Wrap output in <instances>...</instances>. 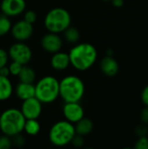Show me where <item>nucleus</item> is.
I'll return each mask as SVG.
<instances>
[{
	"label": "nucleus",
	"mask_w": 148,
	"mask_h": 149,
	"mask_svg": "<svg viewBox=\"0 0 148 149\" xmlns=\"http://www.w3.org/2000/svg\"><path fill=\"white\" fill-rule=\"evenodd\" d=\"M68 55L73 68L78 71H86L96 62L98 52L92 44L80 43L72 47Z\"/></svg>",
	"instance_id": "nucleus-1"
},
{
	"label": "nucleus",
	"mask_w": 148,
	"mask_h": 149,
	"mask_svg": "<svg viewBox=\"0 0 148 149\" xmlns=\"http://www.w3.org/2000/svg\"><path fill=\"white\" fill-rule=\"evenodd\" d=\"M85 90V84L78 76L68 75L59 81V97L65 102H79Z\"/></svg>",
	"instance_id": "nucleus-2"
},
{
	"label": "nucleus",
	"mask_w": 148,
	"mask_h": 149,
	"mask_svg": "<svg viewBox=\"0 0 148 149\" xmlns=\"http://www.w3.org/2000/svg\"><path fill=\"white\" fill-rule=\"evenodd\" d=\"M25 120L20 109L8 108L0 114V130L3 134L13 137L24 131Z\"/></svg>",
	"instance_id": "nucleus-3"
},
{
	"label": "nucleus",
	"mask_w": 148,
	"mask_h": 149,
	"mask_svg": "<svg viewBox=\"0 0 148 149\" xmlns=\"http://www.w3.org/2000/svg\"><path fill=\"white\" fill-rule=\"evenodd\" d=\"M35 97L42 104H50L59 97V81L53 76H44L35 85Z\"/></svg>",
	"instance_id": "nucleus-4"
},
{
	"label": "nucleus",
	"mask_w": 148,
	"mask_h": 149,
	"mask_svg": "<svg viewBox=\"0 0 148 149\" xmlns=\"http://www.w3.org/2000/svg\"><path fill=\"white\" fill-rule=\"evenodd\" d=\"M72 23L69 11L64 8H54L48 11L44 17V26L49 32L62 33Z\"/></svg>",
	"instance_id": "nucleus-5"
},
{
	"label": "nucleus",
	"mask_w": 148,
	"mask_h": 149,
	"mask_svg": "<svg viewBox=\"0 0 148 149\" xmlns=\"http://www.w3.org/2000/svg\"><path fill=\"white\" fill-rule=\"evenodd\" d=\"M76 134L74 125L68 120L57 121L51 127L49 132V140L56 147H65L72 142Z\"/></svg>",
	"instance_id": "nucleus-6"
},
{
	"label": "nucleus",
	"mask_w": 148,
	"mask_h": 149,
	"mask_svg": "<svg viewBox=\"0 0 148 149\" xmlns=\"http://www.w3.org/2000/svg\"><path fill=\"white\" fill-rule=\"evenodd\" d=\"M9 58L12 61H16L24 65H27L32 58L31 49L24 42L17 41L10 45L8 51Z\"/></svg>",
	"instance_id": "nucleus-7"
},
{
	"label": "nucleus",
	"mask_w": 148,
	"mask_h": 149,
	"mask_svg": "<svg viewBox=\"0 0 148 149\" xmlns=\"http://www.w3.org/2000/svg\"><path fill=\"white\" fill-rule=\"evenodd\" d=\"M10 33L14 39L20 42H24L31 38L33 34V24L26 22L24 19L19 20L12 24Z\"/></svg>",
	"instance_id": "nucleus-8"
},
{
	"label": "nucleus",
	"mask_w": 148,
	"mask_h": 149,
	"mask_svg": "<svg viewBox=\"0 0 148 149\" xmlns=\"http://www.w3.org/2000/svg\"><path fill=\"white\" fill-rule=\"evenodd\" d=\"M20 111L26 120L38 119L42 113V103L36 97L24 100L21 105Z\"/></svg>",
	"instance_id": "nucleus-9"
},
{
	"label": "nucleus",
	"mask_w": 148,
	"mask_h": 149,
	"mask_svg": "<svg viewBox=\"0 0 148 149\" xmlns=\"http://www.w3.org/2000/svg\"><path fill=\"white\" fill-rule=\"evenodd\" d=\"M63 113L66 120L75 124L83 117H85V111L79 102H65L63 107Z\"/></svg>",
	"instance_id": "nucleus-10"
},
{
	"label": "nucleus",
	"mask_w": 148,
	"mask_h": 149,
	"mask_svg": "<svg viewBox=\"0 0 148 149\" xmlns=\"http://www.w3.org/2000/svg\"><path fill=\"white\" fill-rule=\"evenodd\" d=\"M26 7L24 0H3L1 10L3 15L7 17H17L21 15Z\"/></svg>",
	"instance_id": "nucleus-11"
},
{
	"label": "nucleus",
	"mask_w": 148,
	"mask_h": 149,
	"mask_svg": "<svg viewBox=\"0 0 148 149\" xmlns=\"http://www.w3.org/2000/svg\"><path fill=\"white\" fill-rule=\"evenodd\" d=\"M41 46L45 52L53 54L61 50L63 46V39L58 33L48 32L42 38Z\"/></svg>",
	"instance_id": "nucleus-12"
},
{
	"label": "nucleus",
	"mask_w": 148,
	"mask_h": 149,
	"mask_svg": "<svg viewBox=\"0 0 148 149\" xmlns=\"http://www.w3.org/2000/svg\"><path fill=\"white\" fill-rule=\"evenodd\" d=\"M51 65L56 71H64L67 69L71 65L68 53L60 51L53 53L51 58Z\"/></svg>",
	"instance_id": "nucleus-13"
},
{
	"label": "nucleus",
	"mask_w": 148,
	"mask_h": 149,
	"mask_svg": "<svg viewBox=\"0 0 148 149\" xmlns=\"http://www.w3.org/2000/svg\"><path fill=\"white\" fill-rule=\"evenodd\" d=\"M119 64L116 59L113 58V56L106 55L100 62L101 72L108 77L115 76L119 72Z\"/></svg>",
	"instance_id": "nucleus-14"
},
{
	"label": "nucleus",
	"mask_w": 148,
	"mask_h": 149,
	"mask_svg": "<svg viewBox=\"0 0 148 149\" xmlns=\"http://www.w3.org/2000/svg\"><path fill=\"white\" fill-rule=\"evenodd\" d=\"M15 93L17 97L21 100L35 97V85L33 83L20 82L16 86Z\"/></svg>",
	"instance_id": "nucleus-15"
},
{
	"label": "nucleus",
	"mask_w": 148,
	"mask_h": 149,
	"mask_svg": "<svg viewBox=\"0 0 148 149\" xmlns=\"http://www.w3.org/2000/svg\"><path fill=\"white\" fill-rule=\"evenodd\" d=\"M13 93V86L8 77L0 75V101L9 100Z\"/></svg>",
	"instance_id": "nucleus-16"
},
{
	"label": "nucleus",
	"mask_w": 148,
	"mask_h": 149,
	"mask_svg": "<svg viewBox=\"0 0 148 149\" xmlns=\"http://www.w3.org/2000/svg\"><path fill=\"white\" fill-rule=\"evenodd\" d=\"M74 127L77 134H79L81 136H85L92 133L93 129V123L90 119L83 117L77 123H75Z\"/></svg>",
	"instance_id": "nucleus-17"
},
{
	"label": "nucleus",
	"mask_w": 148,
	"mask_h": 149,
	"mask_svg": "<svg viewBox=\"0 0 148 149\" xmlns=\"http://www.w3.org/2000/svg\"><path fill=\"white\" fill-rule=\"evenodd\" d=\"M17 77L20 80V82L33 83L36 79V73H35V71L31 67L24 65H23Z\"/></svg>",
	"instance_id": "nucleus-18"
},
{
	"label": "nucleus",
	"mask_w": 148,
	"mask_h": 149,
	"mask_svg": "<svg viewBox=\"0 0 148 149\" xmlns=\"http://www.w3.org/2000/svg\"><path fill=\"white\" fill-rule=\"evenodd\" d=\"M41 126L39 122L38 121V119H29L25 120L24 126V131L26 134L31 136L38 135L40 132Z\"/></svg>",
	"instance_id": "nucleus-19"
},
{
	"label": "nucleus",
	"mask_w": 148,
	"mask_h": 149,
	"mask_svg": "<svg viewBox=\"0 0 148 149\" xmlns=\"http://www.w3.org/2000/svg\"><path fill=\"white\" fill-rule=\"evenodd\" d=\"M64 38L65 39L71 44H76L79 38H80V34L79 31H78L77 28L72 27V26H69L65 31H64Z\"/></svg>",
	"instance_id": "nucleus-20"
},
{
	"label": "nucleus",
	"mask_w": 148,
	"mask_h": 149,
	"mask_svg": "<svg viewBox=\"0 0 148 149\" xmlns=\"http://www.w3.org/2000/svg\"><path fill=\"white\" fill-rule=\"evenodd\" d=\"M12 24L9 17L5 15H0V37L6 35L7 33L10 32Z\"/></svg>",
	"instance_id": "nucleus-21"
},
{
	"label": "nucleus",
	"mask_w": 148,
	"mask_h": 149,
	"mask_svg": "<svg viewBox=\"0 0 148 149\" xmlns=\"http://www.w3.org/2000/svg\"><path fill=\"white\" fill-rule=\"evenodd\" d=\"M22 67H23V65H21L20 63L16 62V61H12L10 64V65L8 66L9 71H10V74H11L13 76H17L20 72Z\"/></svg>",
	"instance_id": "nucleus-22"
},
{
	"label": "nucleus",
	"mask_w": 148,
	"mask_h": 149,
	"mask_svg": "<svg viewBox=\"0 0 148 149\" xmlns=\"http://www.w3.org/2000/svg\"><path fill=\"white\" fill-rule=\"evenodd\" d=\"M12 147L11 137L5 134L0 136V149H10Z\"/></svg>",
	"instance_id": "nucleus-23"
},
{
	"label": "nucleus",
	"mask_w": 148,
	"mask_h": 149,
	"mask_svg": "<svg viewBox=\"0 0 148 149\" xmlns=\"http://www.w3.org/2000/svg\"><path fill=\"white\" fill-rule=\"evenodd\" d=\"M135 149H148V136H140L134 145Z\"/></svg>",
	"instance_id": "nucleus-24"
},
{
	"label": "nucleus",
	"mask_w": 148,
	"mask_h": 149,
	"mask_svg": "<svg viewBox=\"0 0 148 149\" xmlns=\"http://www.w3.org/2000/svg\"><path fill=\"white\" fill-rule=\"evenodd\" d=\"M37 18H38V17H37V14H36L35 11H33V10H28L25 11L24 19L26 22H28V23L33 24L37 21Z\"/></svg>",
	"instance_id": "nucleus-25"
},
{
	"label": "nucleus",
	"mask_w": 148,
	"mask_h": 149,
	"mask_svg": "<svg viewBox=\"0 0 148 149\" xmlns=\"http://www.w3.org/2000/svg\"><path fill=\"white\" fill-rule=\"evenodd\" d=\"M11 141H12V145H14L17 148H21L24 145V138L21 135V134H18L13 137H11Z\"/></svg>",
	"instance_id": "nucleus-26"
},
{
	"label": "nucleus",
	"mask_w": 148,
	"mask_h": 149,
	"mask_svg": "<svg viewBox=\"0 0 148 149\" xmlns=\"http://www.w3.org/2000/svg\"><path fill=\"white\" fill-rule=\"evenodd\" d=\"M74 147L76 148H81L84 144H85V141H84V136H81L79 134H75L74 137L72 140L71 142Z\"/></svg>",
	"instance_id": "nucleus-27"
},
{
	"label": "nucleus",
	"mask_w": 148,
	"mask_h": 149,
	"mask_svg": "<svg viewBox=\"0 0 148 149\" xmlns=\"http://www.w3.org/2000/svg\"><path fill=\"white\" fill-rule=\"evenodd\" d=\"M9 55H8V52L0 48V68L7 65V63H8V59H9Z\"/></svg>",
	"instance_id": "nucleus-28"
},
{
	"label": "nucleus",
	"mask_w": 148,
	"mask_h": 149,
	"mask_svg": "<svg viewBox=\"0 0 148 149\" xmlns=\"http://www.w3.org/2000/svg\"><path fill=\"white\" fill-rule=\"evenodd\" d=\"M135 133L138 135V137L140 136H146L148 134V129L146 126V124H141L140 126H138L135 129Z\"/></svg>",
	"instance_id": "nucleus-29"
},
{
	"label": "nucleus",
	"mask_w": 148,
	"mask_h": 149,
	"mask_svg": "<svg viewBox=\"0 0 148 149\" xmlns=\"http://www.w3.org/2000/svg\"><path fill=\"white\" fill-rule=\"evenodd\" d=\"M141 100L146 105V107H148V85L144 87L141 93Z\"/></svg>",
	"instance_id": "nucleus-30"
},
{
	"label": "nucleus",
	"mask_w": 148,
	"mask_h": 149,
	"mask_svg": "<svg viewBox=\"0 0 148 149\" xmlns=\"http://www.w3.org/2000/svg\"><path fill=\"white\" fill-rule=\"evenodd\" d=\"M140 119L144 124H148V107H146L144 109H142L140 113Z\"/></svg>",
	"instance_id": "nucleus-31"
},
{
	"label": "nucleus",
	"mask_w": 148,
	"mask_h": 149,
	"mask_svg": "<svg viewBox=\"0 0 148 149\" xmlns=\"http://www.w3.org/2000/svg\"><path fill=\"white\" fill-rule=\"evenodd\" d=\"M0 75L2 76H5V77H8L10 75V71H9V68L7 65L0 68Z\"/></svg>",
	"instance_id": "nucleus-32"
},
{
	"label": "nucleus",
	"mask_w": 148,
	"mask_h": 149,
	"mask_svg": "<svg viewBox=\"0 0 148 149\" xmlns=\"http://www.w3.org/2000/svg\"><path fill=\"white\" fill-rule=\"evenodd\" d=\"M113 3V5L115 7H121L124 4V0H111Z\"/></svg>",
	"instance_id": "nucleus-33"
},
{
	"label": "nucleus",
	"mask_w": 148,
	"mask_h": 149,
	"mask_svg": "<svg viewBox=\"0 0 148 149\" xmlns=\"http://www.w3.org/2000/svg\"><path fill=\"white\" fill-rule=\"evenodd\" d=\"M103 1H111V0H103Z\"/></svg>",
	"instance_id": "nucleus-34"
},
{
	"label": "nucleus",
	"mask_w": 148,
	"mask_h": 149,
	"mask_svg": "<svg viewBox=\"0 0 148 149\" xmlns=\"http://www.w3.org/2000/svg\"><path fill=\"white\" fill-rule=\"evenodd\" d=\"M147 136H148V134H147Z\"/></svg>",
	"instance_id": "nucleus-35"
}]
</instances>
